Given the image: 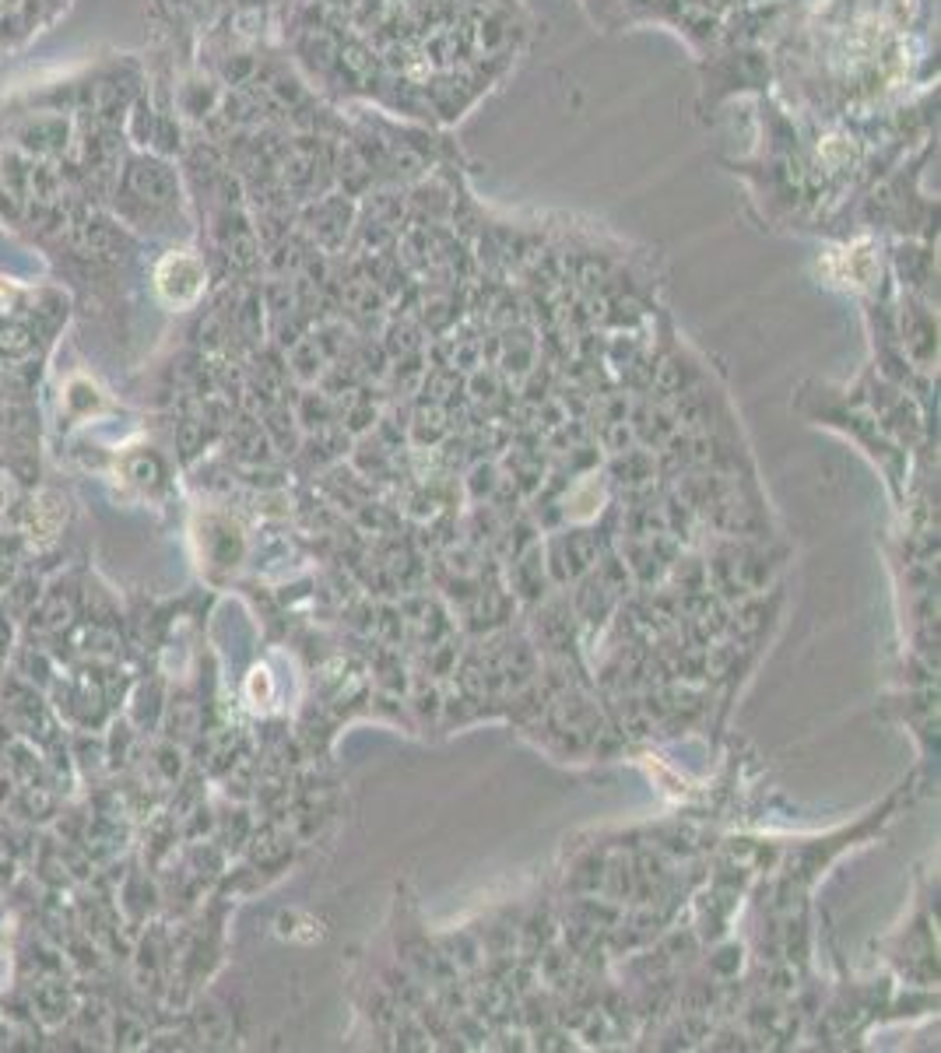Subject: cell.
<instances>
[{
  "instance_id": "6da1fadb",
  "label": "cell",
  "mask_w": 941,
  "mask_h": 1053,
  "mask_svg": "<svg viewBox=\"0 0 941 1053\" xmlns=\"http://www.w3.org/2000/svg\"><path fill=\"white\" fill-rule=\"evenodd\" d=\"M8 299H11V285H4V281H0V306H4Z\"/></svg>"
}]
</instances>
